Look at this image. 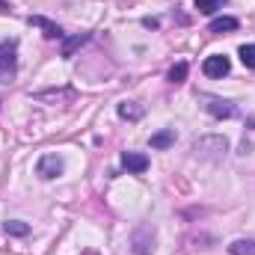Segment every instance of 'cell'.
I'll use <instances>...</instances> for the list:
<instances>
[{
    "label": "cell",
    "instance_id": "1",
    "mask_svg": "<svg viewBox=\"0 0 255 255\" xmlns=\"http://www.w3.org/2000/svg\"><path fill=\"white\" fill-rule=\"evenodd\" d=\"M15 71H18L15 45H12V42H6V45H0V83H12Z\"/></svg>",
    "mask_w": 255,
    "mask_h": 255
},
{
    "label": "cell",
    "instance_id": "2",
    "mask_svg": "<svg viewBox=\"0 0 255 255\" xmlns=\"http://www.w3.org/2000/svg\"><path fill=\"white\" fill-rule=\"evenodd\" d=\"M36 175H39V178H45V181H51V178L63 175V157H60V154H45V157L36 163Z\"/></svg>",
    "mask_w": 255,
    "mask_h": 255
},
{
    "label": "cell",
    "instance_id": "3",
    "mask_svg": "<svg viewBox=\"0 0 255 255\" xmlns=\"http://www.w3.org/2000/svg\"><path fill=\"white\" fill-rule=\"evenodd\" d=\"M229 57L226 54H214V57H208L205 63H202V71H205V77H214V80H220V77H226L229 74Z\"/></svg>",
    "mask_w": 255,
    "mask_h": 255
},
{
    "label": "cell",
    "instance_id": "4",
    "mask_svg": "<svg viewBox=\"0 0 255 255\" xmlns=\"http://www.w3.org/2000/svg\"><path fill=\"white\" fill-rule=\"evenodd\" d=\"M122 166H125L128 172H133V175H142L148 169V157L139 154V151H125L122 154Z\"/></svg>",
    "mask_w": 255,
    "mask_h": 255
},
{
    "label": "cell",
    "instance_id": "5",
    "mask_svg": "<svg viewBox=\"0 0 255 255\" xmlns=\"http://www.w3.org/2000/svg\"><path fill=\"white\" fill-rule=\"evenodd\" d=\"M27 24H30V27H42L48 39H63V30H60V24H54V21L42 18V15H30V18H27Z\"/></svg>",
    "mask_w": 255,
    "mask_h": 255
},
{
    "label": "cell",
    "instance_id": "6",
    "mask_svg": "<svg viewBox=\"0 0 255 255\" xmlns=\"http://www.w3.org/2000/svg\"><path fill=\"white\" fill-rule=\"evenodd\" d=\"M89 42V33H77V36H71V39H65L63 48H60V54H63L65 60H71L74 57V51H80L83 45Z\"/></svg>",
    "mask_w": 255,
    "mask_h": 255
},
{
    "label": "cell",
    "instance_id": "7",
    "mask_svg": "<svg viewBox=\"0 0 255 255\" xmlns=\"http://www.w3.org/2000/svg\"><path fill=\"white\" fill-rule=\"evenodd\" d=\"M208 113L211 116H217V119H229V116H235V107L229 104V101H220V98H208Z\"/></svg>",
    "mask_w": 255,
    "mask_h": 255
},
{
    "label": "cell",
    "instance_id": "8",
    "mask_svg": "<svg viewBox=\"0 0 255 255\" xmlns=\"http://www.w3.org/2000/svg\"><path fill=\"white\" fill-rule=\"evenodd\" d=\"M169 145H175V130L172 128H163V130H157L154 136H151V148H169Z\"/></svg>",
    "mask_w": 255,
    "mask_h": 255
},
{
    "label": "cell",
    "instance_id": "9",
    "mask_svg": "<svg viewBox=\"0 0 255 255\" xmlns=\"http://www.w3.org/2000/svg\"><path fill=\"white\" fill-rule=\"evenodd\" d=\"M116 113H119L122 119H130V122H136V119H142V113H145V110H142L136 101H122V104L116 107Z\"/></svg>",
    "mask_w": 255,
    "mask_h": 255
},
{
    "label": "cell",
    "instance_id": "10",
    "mask_svg": "<svg viewBox=\"0 0 255 255\" xmlns=\"http://www.w3.org/2000/svg\"><path fill=\"white\" fill-rule=\"evenodd\" d=\"M208 30H211V33H232V30H238V18H229V15L214 18V21L208 24Z\"/></svg>",
    "mask_w": 255,
    "mask_h": 255
},
{
    "label": "cell",
    "instance_id": "11",
    "mask_svg": "<svg viewBox=\"0 0 255 255\" xmlns=\"http://www.w3.org/2000/svg\"><path fill=\"white\" fill-rule=\"evenodd\" d=\"M3 229H6V235H15V238H24V235H30V226H27V223H21V220H9Z\"/></svg>",
    "mask_w": 255,
    "mask_h": 255
},
{
    "label": "cell",
    "instance_id": "12",
    "mask_svg": "<svg viewBox=\"0 0 255 255\" xmlns=\"http://www.w3.org/2000/svg\"><path fill=\"white\" fill-rule=\"evenodd\" d=\"M226 6V0H196V9L202 12V15H214L217 9H223Z\"/></svg>",
    "mask_w": 255,
    "mask_h": 255
},
{
    "label": "cell",
    "instance_id": "13",
    "mask_svg": "<svg viewBox=\"0 0 255 255\" xmlns=\"http://www.w3.org/2000/svg\"><path fill=\"white\" fill-rule=\"evenodd\" d=\"M187 71H190L187 63H178V65H172V68H169V74H166V77H169V83H184Z\"/></svg>",
    "mask_w": 255,
    "mask_h": 255
},
{
    "label": "cell",
    "instance_id": "14",
    "mask_svg": "<svg viewBox=\"0 0 255 255\" xmlns=\"http://www.w3.org/2000/svg\"><path fill=\"white\" fill-rule=\"evenodd\" d=\"M229 250H232V255H255V244L253 241H235Z\"/></svg>",
    "mask_w": 255,
    "mask_h": 255
},
{
    "label": "cell",
    "instance_id": "15",
    "mask_svg": "<svg viewBox=\"0 0 255 255\" xmlns=\"http://www.w3.org/2000/svg\"><path fill=\"white\" fill-rule=\"evenodd\" d=\"M238 57H241V63L247 65V68H255V45H244L238 51Z\"/></svg>",
    "mask_w": 255,
    "mask_h": 255
},
{
    "label": "cell",
    "instance_id": "16",
    "mask_svg": "<svg viewBox=\"0 0 255 255\" xmlns=\"http://www.w3.org/2000/svg\"><path fill=\"white\" fill-rule=\"evenodd\" d=\"M3 12H9V3H6V0H0V15H3Z\"/></svg>",
    "mask_w": 255,
    "mask_h": 255
}]
</instances>
